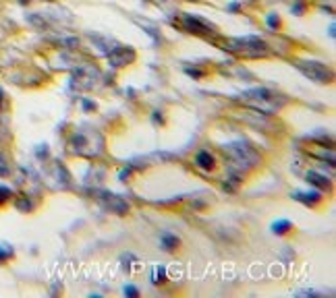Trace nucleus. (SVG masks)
I'll return each mask as SVG.
<instances>
[{"label": "nucleus", "instance_id": "nucleus-1", "mask_svg": "<svg viewBox=\"0 0 336 298\" xmlns=\"http://www.w3.org/2000/svg\"><path fill=\"white\" fill-rule=\"evenodd\" d=\"M241 102L247 104L249 108L264 112V114H274L287 106V95H282L274 89H268V87H253V89H247L241 95Z\"/></svg>", "mask_w": 336, "mask_h": 298}, {"label": "nucleus", "instance_id": "nucleus-2", "mask_svg": "<svg viewBox=\"0 0 336 298\" xmlns=\"http://www.w3.org/2000/svg\"><path fill=\"white\" fill-rule=\"evenodd\" d=\"M224 50H228L231 54L243 56V58H264L270 54V46L260 36L231 38L224 42Z\"/></svg>", "mask_w": 336, "mask_h": 298}, {"label": "nucleus", "instance_id": "nucleus-3", "mask_svg": "<svg viewBox=\"0 0 336 298\" xmlns=\"http://www.w3.org/2000/svg\"><path fill=\"white\" fill-rule=\"evenodd\" d=\"M224 153L231 157L233 164L237 168H251V166L258 162V153L253 151V147L245 141H233L224 145Z\"/></svg>", "mask_w": 336, "mask_h": 298}, {"label": "nucleus", "instance_id": "nucleus-4", "mask_svg": "<svg viewBox=\"0 0 336 298\" xmlns=\"http://www.w3.org/2000/svg\"><path fill=\"white\" fill-rule=\"evenodd\" d=\"M297 71L303 73L309 81L313 83H320V85H326L332 81V71L328 64L320 63V60H297L295 63Z\"/></svg>", "mask_w": 336, "mask_h": 298}, {"label": "nucleus", "instance_id": "nucleus-5", "mask_svg": "<svg viewBox=\"0 0 336 298\" xmlns=\"http://www.w3.org/2000/svg\"><path fill=\"white\" fill-rule=\"evenodd\" d=\"M183 23L185 29L191 33H197V36H210V33H216V27L208 21H203L197 15H183Z\"/></svg>", "mask_w": 336, "mask_h": 298}, {"label": "nucleus", "instance_id": "nucleus-6", "mask_svg": "<svg viewBox=\"0 0 336 298\" xmlns=\"http://www.w3.org/2000/svg\"><path fill=\"white\" fill-rule=\"evenodd\" d=\"M100 197H102V199H100L102 203L108 205L114 213H125V212H129V205H127L120 197L112 195V192H106V191H104V192H100Z\"/></svg>", "mask_w": 336, "mask_h": 298}, {"label": "nucleus", "instance_id": "nucleus-7", "mask_svg": "<svg viewBox=\"0 0 336 298\" xmlns=\"http://www.w3.org/2000/svg\"><path fill=\"white\" fill-rule=\"evenodd\" d=\"M108 58H110V64L125 66L127 63H131V60L135 58V54H133V50H131V48H119V50H110Z\"/></svg>", "mask_w": 336, "mask_h": 298}, {"label": "nucleus", "instance_id": "nucleus-8", "mask_svg": "<svg viewBox=\"0 0 336 298\" xmlns=\"http://www.w3.org/2000/svg\"><path fill=\"white\" fill-rule=\"evenodd\" d=\"M307 180H309V185H313L315 189H330V178H326L324 174L315 172V170L307 172Z\"/></svg>", "mask_w": 336, "mask_h": 298}, {"label": "nucleus", "instance_id": "nucleus-9", "mask_svg": "<svg viewBox=\"0 0 336 298\" xmlns=\"http://www.w3.org/2000/svg\"><path fill=\"white\" fill-rule=\"evenodd\" d=\"M293 199L301 201L305 205H315L322 201V192H293Z\"/></svg>", "mask_w": 336, "mask_h": 298}, {"label": "nucleus", "instance_id": "nucleus-10", "mask_svg": "<svg viewBox=\"0 0 336 298\" xmlns=\"http://www.w3.org/2000/svg\"><path fill=\"white\" fill-rule=\"evenodd\" d=\"M195 162H197L199 168H203V170H212V168L216 166L214 155H210L208 151H199V153H197V157H195Z\"/></svg>", "mask_w": 336, "mask_h": 298}, {"label": "nucleus", "instance_id": "nucleus-11", "mask_svg": "<svg viewBox=\"0 0 336 298\" xmlns=\"http://www.w3.org/2000/svg\"><path fill=\"white\" fill-rule=\"evenodd\" d=\"M179 238H176L174 234H162L160 236V244H162V249L164 251H174L176 247H179Z\"/></svg>", "mask_w": 336, "mask_h": 298}, {"label": "nucleus", "instance_id": "nucleus-12", "mask_svg": "<svg viewBox=\"0 0 336 298\" xmlns=\"http://www.w3.org/2000/svg\"><path fill=\"white\" fill-rule=\"evenodd\" d=\"M290 228H293V224H290L288 220H276V222L272 224V232L278 234V236H282V234H287Z\"/></svg>", "mask_w": 336, "mask_h": 298}, {"label": "nucleus", "instance_id": "nucleus-13", "mask_svg": "<svg viewBox=\"0 0 336 298\" xmlns=\"http://www.w3.org/2000/svg\"><path fill=\"white\" fill-rule=\"evenodd\" d=\"M11 174V166H8V160L0 153V176H8Z\"/></svg>", "mask_w": 336, "mask_h": 298}, {"label": "nucleus", "instance_id": "nucleus-14", "mask_svg": "<svg viewBox=\"0 0 336 298\" xmlns=\"http://www.w3.org/2000/svg\"><path fill=\"white\" fill-rule=\"evenodd\" d=\"M164 277H166L164 267H162V265H158V267L154 269V284H162V282H164Z\"/></svg>", "mask_w": 336, "mask_h": 298}, {"label": "nucleus", "instance_id": "nucleus-15", "mask_svg": "<svg viewBox=\"0 0 336 298\" xmlns=\"http://www.w3.org/2000/svg\"><path fill=\"white\" fill-rule=\"evenodd\" d=\"M278 25H280L278 15H268V27H270V29H276Z\"/></svg>", "mask_w": 336, "mask_h": 298}, {"label": "nucleus", "instance_id": "nucleus-16", "mask_svg": "<svg viewBox=\"0 0 336 298\" xmlns=\"http://www.w3.org/2000/svg\"><path fill=\"white\" fill-rule=\"evenodd\" d=\"M8 257H13L11 247H6V251H2V247H0V261H4V259H8Z\"/></svg>", "mask_w": 336, "mask_h": 298}, {"label": "nucleus", "instance_id": "nucleus-17", "mask_svg": "<svg viewBox=\"0 0 336 298\" xmlns=\"http://www.w3.org/2000/svg\"><path fill=\"white\" fill-rule=\"evenodd\" d=\"M8 197H11V191H8L6 187H0V203H2V201H6Z\"/></svg>", "mask_w": 336, "mask_h": 298}, {"label": "nucleus", "instance_id": "nucleus-18", "mask_svg": "<svg viewBox=\"0 0 336 298\" xmlns=\"http://www.w3.org/2000/svg\"><path fill=\"white\" fill-rule=\"evenodd\" d=\"M125 294H127V296H139V290H137L135 286H127V288H125Z\"/></svg>", "mask_w": 336, "mask_h": 298}, {"label": "nucleus", "instance_id": "nucleus-19", "mask_svg": "<svg viewBox=\"0 0 336 298\" xmlns=\"http://www.w3.org/2000/svg\"><path fill=\"white\" fill-rule=\"evenodd\" d=\"M239 8H241V4H239V2H233V4H228V11H239Z\"/></svg>", "mask_w": 336, "mask_h": 298}, {"label": "nucleus", "instance_id": "nucleus-20", "mask_svg": "<svg viewBox=\"0 0 336 298\" xmlns=\"http://www.w3.org/2000/svg\"><path fill=\"white\" fill-rule=\"evenodd\" d=\"M0 106H2V91H0Z\"/></svg>", "mask_w": 336, "mask_h": 298}]
</instances>
